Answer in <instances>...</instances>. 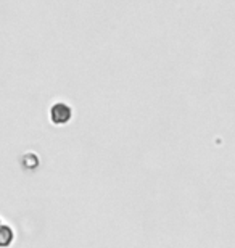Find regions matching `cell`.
Here are the masks:
<instances>
[{"mask_svg":"<svg viewBox=\"0 0 235 248\" xmlns=\"http://www.w3.org/2000/svg\"><path fill=\"white\" fill-rule=\"evenodd\" d=\"M13 229L8 226H0V247H8L13 242Z\"/></svg>","mask_w":235,"mask_h":248,"instance_id":"obj_2","label":"cell"},{"mask_svg":"<svg viewBox=\"0 0 235 248\" xmlns=\"http://www.w3.org/2000/svg\"><path fill=\"white\" fill-rule=\"evenodd\" d=\"M0 226H2V221H0Z\"/></svg>","mask_w":235,"mask_h":248,"instance_id":"obj_3","label":"cell"},{"mask_svg":"<svg viewBox=\"0 0 235 248\" xmlns=\"http://www.w3.org/2000/svg\"><path fill=\"white\" fill-rule=\"evenodd\" d=\"M73 118V110L68 103L63 102H57L53 103L52 108H50V121L57 126H63V124H68Z\"/></svg>","mask_w":235,"mask_h":248,"instance_id":"obj_1","label":"cell"}]
</instances>
